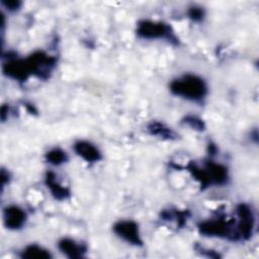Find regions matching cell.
Masks as SVG:
<instances>
[{"label": "cell", "instance_id": "obj_1", "mask_svg": "<svg viewBox=\"0 0 259 259\" xmlns=\"http://www.w3.org/2000/svg\"><path fill=\"white\" fill-rule=\"evenodd\" d=\"M169 90L173 95L192 102H200L208 94L205 80L192 73H186L173 79L169 84Z\"/></svg>", "mask_w": 259, "mask_h": 259}, {"label": "cell", "instance_id": "obj_2", "mask_svg": "<svg viewBox=\"0 0 259 259\" xmlns=\"http://www.w3.org/2000/svg\"><path fill=\"white\" fill-rule=\"evenodd\" d=\"M189 169L194 178L202 187H207L210 185H224L229 180L228 168L225 165L212 160L205 161L202 168L194 165Z\"/></svg>", "mask_w": 259, "mask_h": 259}, {"label": "cell", "instance_id": "obj_3", "mask_svg": "<svg viewBox=\"0 0 259 259\" xmlns=\"http://www.w3.org/2000/svg\"><path fill=\"white\" fill-rule=\"evenodd\" d=\"M137 35L144 39H168L177 41L172 27L163 21L143 19L137 23Z\"/></svg>", "mask_w": 259, "mask_h": 259}, {"label": "cell", "instance_id": "obj_4", "mask_svg": "<svg viewBox=\"0 0 259 259\" xmlns=\"http://www.w3.org/2000/svg\"><path fill=\"white\" fill-rule=\"evenodd\" d=\"M237 221L234 224V240H248L253 234L255 215L250 205L240 203L236 207Z\"/></svg>", "mask_w": 259, "mask_h": 259}, {"label": "cell", "instance_id": "obj_5", "mask_svg": "<svg viewBox=\"0 0 259 259\" xmlns=\"http://www.w3.org/2000/svg\"><path fill=\"white\" fill-rule=\"evenodd\" d=\"M198 232L205 237L228 238L234 240V223L225 219H210L202 221L197 226Z\"/></svg>", "mask_w": 259, "mask_h": 259}, {"label": "cell", "instance_id": "obj_6", "mask_svg": "<svg viewBox=\"0 0 259 259\" xmlns=\"http://www.w3.org/2000/svg\"><path fill=\"white\" fill-rule=\"evenodd\" d=\"M113 233L121 240L133 246H142L143 239L139 224L133 220H119L112 227Z\"/></svg>", "mask_w": 259, "mask_h": 259}, {"label": "cell", "instance_id": "obj_7", "mask_svg": "<svg viewBox=\"0 0 259 259\" xmlns=\"http://www.w3.org/2000/svg\"><path fill=\"white\" fill-rule=\"evenodd\" d=\"M32 76L39 78L48 77L56 65V58L44 51H36L26 58Z\"/></svg>", "mask_w": 259, "mask_h": 259}, {"label": "cell", "instance_id": "obj_8", "mask_svg": "<svg viewBox=\"0 0 259 259\" xmlns=\"http://www.w3.org/2000/svg\"><path fill=\"white\" fill-rule=\"evenodd\" d=\"M3 73L18 82H25L32 76L27 60L18 58H9L3 65Z\"/></svg>", "mask_w": 259, "mask_h": 259}, {"label": "cell", "instance_id": "obj_9", "mask_svg": "<svg viewBox=\"0 0 259 259\" xmlns=\"http://www.w3.org/2000/svg\"><path fill=\"white\" fill-rule=\"evenodd\" d=\"M27 220L25 210L19 205L10 204L3 210V223L6 229L11 231H17L22 229Z\"/></svg>", "mask_w": 259, "mask_h": 259}, {"label": "cell", "instance_id": "obj_10", "mask_svg": "<svg viewBox=\"0 0 259 259\" xmlns=\"http://www.w3.org/2000/svg\"><path fill=\"white\" fill-rule=\"evenodd\" d=\"M75 154L89 164L98 163L102 160V153L96 145L87 140H78L73 145Z\"/></svg>", "mask_w": 259, "mask_h": 259}, {"label": "cell", "instance_id": "obj_11", "mask_svg": "<svg viewBox=\"0 0 259 259\" xmlns=\"http://www.w3.org/2000/svg\"><path fill=\"white\" fill-rule=\"evenodd\" d=\"M45 183L48 189L51 191L52 195L58 200L67 199L70 196V190L58 181L57 176L54 172L49 171L45 176Z\"/></svg>", "mask_w": 259, "mask_h": 259}, {"label": "cell", "instance_id": "obj_12", "mask_svg": "<svg viewBox=\"0 0 259 259\" xmlns=\"http://www.w3.org/2000/svg\"><path fill=\"white\" fill-rule=\"evenodd\" d=\"M58 249L68 258H80L86 252V248L71 238H63L58 242Z\"/></svg>", "mask_w": 259, "mask_h": 259}, {"label": "cell", "instance_id": "obj_13", "mask_svg": "<svg viewBox=\"0 0 259 259\" xmlns=\"http://www.w3.org/2000/svg\"><path fill=\"white\" fill-rule=\"evenodd\" d=\"M20 257L24 259H50L51 252L38 244L26 245L20 252Z\"/></svg>", "mask_w": 259, "mask_h": 259}, {"label": "cell", "instance_id": "obj_14", "mask_svg": "<svg viewBox=\"0 0 259 259\" xmlns=\"http://www.w3.org/2000/svg\"><path fill=\"white\" fill-rule=\"evenodd\" d=\"M148 132L152 136L159 137L161 139H167V140H172L176 137L175 133L172 131V128L168 127L166 124L159 122V121H152L148 125Z\"/></svg>", "mask_w": 259, "mask_h": 259}, {"label": "cell", "instance_id": "obj_15", "mask_svg": "<svg viewBox=\"0 0 259 259\" xmlns=\"http://www.w3.org/2000/svg\"><path fill=\"white\" fill-rule=\"evenodd\" d=\"M45 159L50 165L61 166L68 161L69 157L64 150L60 148H53L45 154Z\"/></svg>", "mask_w": 259, "mask_h": 259}, {"label": "cell", "instance_id": "obj_16", "mask_svg": "<svg viewBox=\"0 0 259 259\" xmlns=\"http://www.w3.org/2000/svg\"><path fill=\"white\" fill-rule=\"evenodd\" d=\"M204 15H205L204 9L200 6L194 5L192 7H189L187 10V17L195 22L201 21L204 18Z\"/></svg>", "mask_w": 259, "mask_h": 259}, {"label": "cell", "instance_id": "obj_17", "mask_svg": "<svg viewBox=\"0 0 259 259\" xmlns=\"http://www.w3.org/2000/svg\"><path fill=\"white\" fill-rule=\"evenodd\" d=\"M185 123H187L189 126H191L194 130L198 131H203L204 128V123L201 119H199L196 116L193 115H188L185 117Z\"/></svg>", "mask_w": 259, "mask_h": 259}, {"label": "cell", "instance_id": "obj_18", "mask_svg": "<svg viewBox=\"0 0 259 259\" xmlns=\"http://www.w3.org/2000/svg\"><path fill=\"white\" fill-rule=\"evenodd\" d=\"M1 4L2 6H4L7 10L11 11V12H14L18 9H20L22 3L20 1H17V0H9V1H1Z\"/></svg>", "mask_w": 259, "mask_h": 259}, {"label": "cell", "instance_id": "obj_19", "mask_svg": "<svg viewBox=\"0 0 259 259\" xmlns=\"http://www.w3.org/2000/svg\"><path fill=\"white\" fill-rule=\"evenodd\" d=\"M9 177H10L9 173L6 172L4 169H2V171H1V185H2V187H5V185L8 184Z\"/></svg>", "mask_w": 259, "mask_h": 259}]
</instances>
